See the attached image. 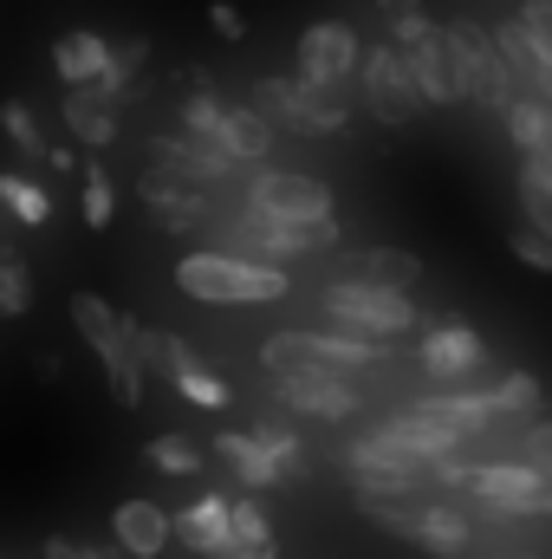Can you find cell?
<instances>
[{
  "label": "cell",
  "instance_id": "obj_12",
  "mask_svg": "<svg viewBox=\"0 0 552 559\" xmlns=\"http://www.w3.org/2000/svg\"><path fill=\"white\" fill-rule=\"evenodd\" d=\"M299 79H319V85H358V59H364V46H358V33L345 26V20H312L305 33H299Z\"/></svg>",
  "mask_w": 552,
  "mask_h": 559
},
{
  "label": "cell",
  "instance_id": "obj_21",
  "mask_svg": "<svg viewBox=\"0 0 552 559\" xmlns=\"http://www.w3.org/2000/svg\"><path fill=\"white\" fill-rule=\"evenodd\" d=\"M98 365H105V378H111V397L124 404V411H137L143 404V352H137V319H124L105 345H98Z\"/></svg>",
  "mask_w": 552,
  "mask_h": 559
},
{
  "label": "cell",
  "instance_id": "obj_37",
  "mask_svg": "<svg viewBox=\"0 0 552 559\" xmlns=\"http://www.w3.org/2000/svg\"><path fill=\"white\" fill-rule=\"evenodd\" d=\"M377 13H384V26H391V39H397V46H416V39L435 26V20L422 13V0H377Z\"/></svg>",
  "mask_w": 552,
  "mask_h": 559
},
{
  "label": "cell",
  "instance_id": "obj_30",
  "mask_svg": "<svg viewBox=\"0 0 552 559\" xmlns=\"http://www.w3.org/2000/svg\"><path fill=\"white\" fill-rule=\"evenodd\" d=\"M65 312H72V325H79V338H85L92 352L124 325V312H118L111 299H98V293H72V299H65Z\"/></svg>",
  "mask_w": 552,
  "mask_h": 559
},
{
  "label": "cell",
  "instance_id": "obj_39",
  "mask_svg": "<svg viewBox=\"0 0 552 559\" xmlns=\"http://www.w3.org/2000/svg\"><path fill=\"white\" fill-rule=\"evenodd\" d=\"M176 391H182L189 404H202V411H228V404H235V391H228L215 371H202V365H189V371L176 378Z\"/></svg>",
  "mask_w": 552,
  "mask_h": 559
},
{
  "label": "cell",
  "instance_id": "obj_15",
  "mask_svg": "<svg viewBox=\"0 0 552 559\" xmlns=\"http://www.w3.org/2000/svg\"><path fill=\"white\" fill-rule=\"evenodd\" d=\"M118 111H124V98L118 92H105V85H65V124H72V138L85 143V150H111L118 143Z\"/></svg>",
  "mask_w": 552,
  "mask_h": 559
},
{
  "label": "cell",
  "instance_id": "obj_33",
  "mask_svg": "<svg viewBox=\"0 0 552 559\" xmlns=\"http://www.w3.org/2000/svg\"><path fill=\"white\" fill-rule=\"evenodd\" d=\"M33 306V274L13 248H0V319H20Z\"/></svg>",
  "mask_w": 552,
  "mask_h": 559
},
{
  "label": "cell",
  "instance_id": "obj_43",
  "mask_svg": "<svg viewBox=\"0 0 552 559\" xmlns=\"http://www.w3.org/2000/svg\"><path fill=\"white\" fill-rule=\"evenodd\" d=\"M514 20H520V26H527V33H533V39H540V46L552 52V0H527Z\"/></svg>",
  "mask_w": 552,
  "mask_h": 559
},
{
  "label": "cell",
  "instance_id": "obj_42",
  "mask_svg": "<svg viewBox=\"0 0 552 559\" xmlns=\"http://www.w3.org/2000/svg\"><path fill=\"white\" fill-rule=\"evenodd\" d=\"M46 559H124V547L111 554V547H85V540H65V534H52V540H46Z\"/></svg>",
  "mask_w": 552,
  "mask_h": 559
},
{
  "label": "cell",
  "instance_id": "obj_44",
  "mask_svg": "<svg viewBox=\"0 0 552 559\" xmlns=\"http://www.w3.org/2000/svg\"><path fill=\"white\" fill-rule=\"evenodd\" d=\"M215 559H274V540L267 547H221Z\"/></svg>",
  "mask_w": 552,
  "mask_h": 559
},
{
  "label": "cell",
  "instance_id": "obj_2",
  "mask_svg": "<svg viewBox=\"0 0 552 559\" xmlns=\"http://www.w3.org/2000/svg\"><path fill=\"white\" fill-rule=\"evenodd\" d=\"M325 319L351 338H371V345H397L404 332H416V299L410 286H384V280H358L338 274L325 293H319Z\"/></svg>",
  "mask_w": 552,
  "mask_h": 559
},
{
  "label": "cell",
  "instance_id": "obj_24",
  "mask_svg": "<svg viewBox=\"0 0 552 559\" xmlns=\"http://www.w3.org/2000/svg\"><path fill=\"white\" fill-rule=\"evenodd\" d=\"M137 352H143V371H149V378H169V384L195 365V345H189L182 332H169V325H143V319H137Z\"/></svg>",
  "mask_w": 552,
  "mask_h": 559
},
{
  "label": "cell",
  "instance_id": "obj_25",
  "mask_svg": "<svg viewBox=\"0 0 552 559\" xmlns=\"http://www.w3.org/2000/svg\"><path fill=\"white\" fill-rule=\"evenodd\" d=\"M507 143H514L520 156L547 150L552 143V105L547 98H533V92H514V98H507Z\"/></svg>",
  "mask_w": 552,
  "mask_h": 559
},
{
  "label": "cell",
  "instance_id": "obj_29",
  "mask_svg": "<svg viewBox=\"0 0 552 559\" xmlns=\"http://www.w3.org/2000/svg\"><path fill=\"white\" fill-rule=\"evenodd\" d=\"M0 209H7L20 228H46V222H52V195H46L33 176H13V169L0 176Z\"/></svg>",
  "mask_w": 552,
  "mask_h": 559
},
{
  "label": "cell",
  "instance_id": "obj_38",
  "mask_svg": "<svg viewBox=\"0 0 552 559\" xmlns=\"http://www.w3.org/2000/svg\"><path fill=\"white\" fill-rule=\"evenodd\" d=\"M143 59H149V39H118V46H111V72H105L98 85L124 98V92H131V79L143 72Z\"/></svg>",
  "mask_w": 552,
  "mask_h": 559
},
{
  "label": "cell",
  "instance_id": "obj_31",
  "mask_svg": "<svg viewBox=\"0 0 552 559\" xmlns=\"http://www.w3.org/2000/svg\"><path fill=\"white\" fill-rule=\"evenodd\" d=\"M143 462H149L156 475H202V449H195L189 436H176V429H169V436H149V442H143Z\"/></svg>",
  "mask_w": 552,
  "mask_h": 559
},
{
  "label": "cell",
  "instance_id": "obj_20",
  "mask_svg": "<svg viewBox=\"0 0 552 559\" xmlns=\"http://www.w3.org/2000/svg\"><path fill=\"white\" fill-rule=\"evenodd\" d=\"M137 195L156 209V222H163L169 235H189V228L208 215V202L195 195V182H182V176H169V169H149L137 182Z\"/></svg>",
  "mask_w": 552,
  "mask_h": 559
},
{
  "label": "cell",
  "instance_id": "obj_5",
  "mask_svg": "<svg viewBox=\"0 0 552 559\" xmlns=\"http://www.w3.org/2000/svg\"><path fill=\"white\" fill-rule=\"evenodd\" d=\"M215 455L241 475V488H279L286 475H299L305 449L286 423H261V429H215Z\"/></svg>",
  "mask_w": 552,
  "mask_h": 559
},
{
  "label": "cell",
  "instance_id": "obj_32",
  "mask_svg": "<svg viewBox=\"0 0 552 559\" xmlns=\"http://www.w3.org/2000/svg\"><path fill=\"white\" fill-rule=\"evenodd\" d=\"M228 527H235V540H228V547H267V540H274V514L261 508V495H235Z\"/></svg>",
  "mask_w": 552,
  "mask_h": 559
},
{
  "label": "cell",
  "instance_id": "obj_45",
  "mask_svg": "<svg viewBox=\"0 0 552 559\" xmlns=\"http://www.w3.org/2000/svg\"><path fill=\"white\" fill-rule=\"evenodd\" d=\"M533 156H552V143H547V150H533Z\"/></svg>",
  "mask_w": 552,
  "mask_h": 559
},
{
  "label": "cell",
  "instance_id": "obj_41",
  "mask_svg": "<svg viewBox=\"0 0 552 559\" xmlns=\"http://www.w3.org/2000/svg\"><path fill=\"white\" fill-rule=\"evenodd\" d=\"M208 26H215V39H228V46H235V39H248V20H241V7H235V0H215V7H208Z\"/></svg>",
  "mask_w": 552,
  "mask_h": 559
},
{
  "label": "cell",
  "instance_id": "obj_18",
  "mask_svg": "<svg viewBox=\"0 0 552 559\" xmlns=\"http://www.w3.org/2000/svg\"><path fill=\"white\" fill-rule=\"evenodd\" d=\"M202 138L221 143L235 163H267V156H274V138H279V131L267 124V118H261V111H254V105H221V111H215V124H208Z\"/></svg>",
  "mask_w": 552,
  "mask_h": 559
},
{
  "label": "cell",
  "instance_id": "obj_23",
  "mask_svg": "<svg viewBox=\"0 0 552 559\" xmlns=\"http://www.w3.org/2000/svg\"><path fill=\"white\" fill-rule=\"evenodd\" d=\"M52 72L65 85H98L111 72V39L105 33H59L52 39Z\"/></svg>",
  "mask_w": 552,
  "mask_h": 559
},
{
  "label": "cell",
  "instance_id": "obj_13",
  "mask_svg": "<svg viewBox=\"0 0 552 559\" xmlns=\"http://www.w3.org/2000/svg\"><path fill=\"white\" fill-rule=\"evenodd\" d=\"M345 468H351L358 481H435V462L410 455V449H404L384 423L345 442Z\"/></svg>",
  "mask_w": 552,
  "mask_h": 559
},
{
  "label": "cell",
  "instance_id": "obj_14",
  "mask_svg": "<svg viewBox=\"0 0 552 559\" xmlns=\"http://www.w3.org/2000/svg\"><path fill=\"white\" fill-rule=\"evenodd\" d=\"M279 404L292 417H319V423H345L358 411V391L345 384V371H292V378H274Z\"/></svg>",
  "mask_w": 552,
  "mask_h": 559
},
{
  "label": "cell",
  "instance_id": "obj_34",
  "mask_svg": "<svg viewBox=\"0 0 552 559\" xmlns=\"http://www.w3.org/2000/svg\"><path fill=\"white\" fill-rule=\"evenodd\" d=\"M0 131H7V143H13L20 156H46V138H39V124H33V105H26V98H7V105H0Z\"/></svg>",
  "mask_w": 552,
  "mask_h": 559
},
{
  "label": "cell",
  "instance_id": "obj_7",
  "mask_svg": "<svg viewBox=\"0 0 552 559\" xmlns=\"http://www.w3.org/2000/svg\"><path fill=\"white\" fill-rule=\"evenodd\" d=\"M461 495H475L488 514H527V521H547L552 514V475H540L520 455L514 462H468Z\"/></svg>",
  "mask_w": 552,
  "mask_h": 559
},
{
  "label": "cell",
  "instance_id": "obj_28",
  "mask_svg": "<svg viewBox=\"0 0 552 559\" xmlns=\"http://www.w3.org/2000/svg\"><path fill=\"white\" fill-rule=\"evenodd\" d=\"M514 195H520V215L552 235V156H520V169H514Z\"/></svg>",
  "mask_w": 552,
  "mask_h": 559
},
{
  "label": "cell",
  "instance_id": "obj_40",
  "mask_svg": "<svg viewBox=\"0 0 552 559\" xmlns=\"http://www.w3.org/2000/svg\"><path fill=\"white\" fill-rule=\"evenodd\" d=\"M520 462H533L540 475H552V417H527V429H520Z\"/></svg>",
  "mask_w": 552,
  "mask_h": 559
},
{
  "label": "cell",
  "instance_id": "obj_26",
  "mask_svg": "<svg viewBox=\"0 0 552 559\" xmlns=\"http://www.w3.org/2000/svg\"><path fill=\"white\" fill-rule=\"evenodd\" d=\"M488 404H494V417H540V404H547V391H540V378L533 371H494L488 384Z\"/></svg>",
  "mask_w": 552,
  "mask_h": 559
},
{
  "label": "cell",
  "instance_id": "obj_17",
  "mask_svg": "<svg viewBox=\"0 0 552 559\" xmlns=\"http://www.w3.org/2000/svg\"><path fill=\"white\" fill-rule=\"evenodd\" d=\"M228 514H235V495H195L182 514H176V540L189 547L195 559H215L228 540H235V527H228Z\"/></svg>",
  "mask_w": 552,
  "mask_h": 559
},
{
  "label": "cell",
  "instance_id": "obj_27",
  "mask_svg": "<svg viewBox=\"0 0 552 559\" xmlns=\"http://www.w3.org/2000/svg\"><path fill=\"white\" fill-rule=\"evenodd\" d=\"M338 274L384 280V286H416V280H422V261H416L410 248H364V254H345Z\"/></svg>",
  "mask_w": 552,
  "mask_h": 559
},
{
  "label": "cell",
  "instance_id": "obj_8",
  "mask_svg": "<svg viewBox=\"0 0 552 559\" xmlns=\"http://www.w3.org/2000/svg\"><path fill=\"white\" fill-rule=\"evenodd\" d=\"M358 92H364V105H371V118L377 124H410L416 111H429V98H422V85H416L410 72V52L397 46V39H377L364 59H358Z\"/></svg>",
  "mask_w": 552,
  "mask_h": 559
},
{
  "label": "cell",
  "instance_id": "obj_10",
  "mask_svg": "<svg viewBox=\"0 0 552 559\" xmlns=\"http://www.w3.org/2000/svg\"><path fill=\"white\" fill-rule=\"evenodd\" d=\"M416 365L429 384H488L494 378V358H488V338L468 325V319H442L422 332L416 345Z\"/></svg>",
  "mask_w": 552,
  "mask_h": 559
},
{
  "label": "cell",
  "instance_id": "obj_6",
  "mask_svg": "<svg viewBox=\"0 0 552 559\" xmlns=\"http://www.w3.org/2000/svg\"><path fill=\"white\" fill-rule=\"evenodd\" d=\"M442 33H448V52H455V85H461V98H468V105H481V111H507L514 79H507L501 46H494V26L448 20Z\"/></svg>",
  "mask_w": 552,
  "mask_h": 559
},
{
  "label": "cell",
  "instance_id": "obj_9",
  "mask_svg": "<svg viewBox=\"0 0 552 559\" xmlns=\"http://www.w3.org/2000/svg\"><path fill=\"white\" fill-rule=\"evenodd\" d=\"M332 241H338V215H325V222H279V215H261L248 202H241V215L228 228V248L261 254V261H299V254H319Z\"/></svg>",
  "mask_w": 552,
  "mask_h": 559
},
{
  "label": "cell",
  "instance_id": "obj_4",
  "mask_svg": "<svg viewBox=\"0 0 552 559\" xmlns=\"http://www.w3.org/2000/svg\"><path fill=\"white\" fill-rule=\"evenodd\" d=\"M261 365L267 378H292V371H371L384 365V345L371 338H351V332H274L261 345Z\"/></svg>",
  "mask_w": 552,
  "mask_h": 559
},
{
  "label": "cell",
  "instance_id": "obj_3",
  "mask_svg": "<svg viewBox=\"0 0 552 559\" xmlns=\"http://www.w3.org/2000/svg\"><path fill=\"white\" fill-rule=\"evenodd\" d=\"M274 131L292 138H338L351 124V92L345 85H319V79H254V98H248Z\"/></svg>",
  "mask_w": 552,
  "mask_h": 559
},
{
  "label": "cell",
  "instance_id": "obj_1",
  "mask_svg": "<svg viewBox=\"0 0 552 559\" xmlns=\"http://www.w3.org/2000/svg\"><path fill=\"white\" fill-rule=\"evenodd\" d=\"M176 286L202 306H274L292 293V280L279 261L241 254V248H195L176 261Z\"/></svg>",
  "mask_w": 552,
  "mask_h": 559
},
{
  "label": "cell",
  "instance_id": "obj_35",
  "mask_svg": "<svg viewBox=\"0 0 552 559\" xmlns=\"http://www.w3.org/2000/svg\"><path fill=\"white\" fill-rule=\"evenodd\" d=\"M507 254H514L520 267H533V274H552V235L533 228L527 215H520V228H507Z\"/></svg>",
  "mask_w": 552,
  "mask_h": 559
},
{
  "label": "cell",
  "instance_id": "obj_11",
  "mask_svg": "<svg viewBox=\"0 0 552 559\" xmlns=\"http://www.w3.org/2000/svg\"><path fill=\"white\" fill-rule=\"evenodd\" d=\"M241 202L261 209V215H279V222H325V215H338V202H332V189L319 176L267 169V163H261V176H248V195Z\"/></svg>",
  "mask_w": 552,
  "mask_h": 559
},
{
  "label": "cell",
  "instance_id": "obj_36",
  "mask_svg": "<svg viewBox=\"0 0 552 559\" xmlns=\"http://www.w3.org/2000/svg\"><path fill=\"white\" fill-rule=\"evenodd\" d=\"M118 215V189H111V169L105 163H85V228H105Z\"/></svg>",
  "mask_w": 552,
  "mask_h": 559
},
{
  "label": "cell",
  "instance_id": "obj_46",
  "mask_svg": "<svg viewBox=\"0 0 552 559\" xmlns=\"http://www.w3.org/2000/svg\"><path fill=\"white\" fill-rule=\"evenodd\" d=\"M507 559H533V554H507Z\"/></svg>",
  "mask_w": 552,
  "mask_h": 559
},
{
  "label": "cell",
  "instance_id": "obj_22",
  "mask_svg": "<svg viewBox=\"0 0 552 559\" xmlns=\"http://www.w3.org/2000/svg\"><path fill=\"white\" fill-rule=\"evenodd\" d=\"M410 52V72H416V85H422V98L429 105H455L461 98V85H455V52H448V33L442 26H429L416 46H404Z\"/></svg>",
  "mask_w": 552,
  "mask_h": 559
},
{
  "label": "cell",
  "instance_id": "obj_16",
  "mask_svg": "<svg viewBox=\"0 0 552 559\" xmlns=\"http://www.w3.org/2000/svg\"><path fill=\"white\" fill-rule=\"evenodd\" d=\"M111 540L124 547V559H163V547L176 540V514H163L156 501H118Z\"/></svg>",
  "mask_w": 552,
  "mask_h": 559
},
{
  "label": "cell",
  "instance_id": "obj_19",
  "mask_svg": "<svg viewBox=\"0 0 552 559\" xmlns=\"http://www.w3.org/2000/svg\"><path fill=\"white\" fill-rule=\"evenodd\" d=\"M404 540H410L416 554H429V559H461L468 547H475V527H468V514H455L448 501H422Z\"/></svg>",
  "mask_w": 552,
  "mask_h": 559
}]
</instances>
